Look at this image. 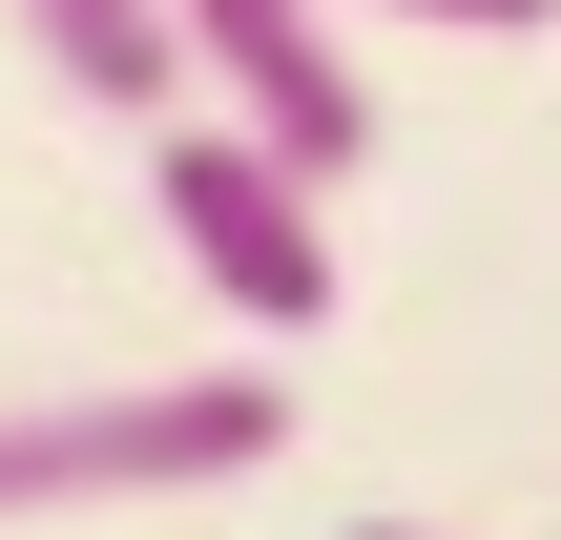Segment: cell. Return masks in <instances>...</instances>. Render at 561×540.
<instances>
[{
  "instance_id": "6da1fadb",
  "label": "cell",
  "mask_w": 561,
  "mask_h": 540,
  "mask_svg": "<svg viewBox=\"0 0 561 540\" xmlns=\"http://www.w3.org/2000/svg\"><path fill=\"white\" fill-rule=\"evenodd\" d=\"M271 458H291V375H62V395H0V540L104 499H208Z\"/></svg>"
},
{
  "instance_id": "8992f818",
  "label": "cell",
  "mask_w": 561,
  "mask_h": 540,
  "mask_svg": "<svg viewBox=\"0 0 561 540\" xmlns=\"http://www.w3.org/2000/svg\"><path fill=\"white\" fill-rule=\"evenodd\" d=\"M354 540H437V520H354Z\"/></svg>"
},
{
  "instance_id": "3957f363",
  "label": "cell",
  "mask_w": 561,
  "mask_h": 540,
  "mask_svg": "<svg viewBox=\"0 0 561 540\" xmlns=\"http://www.w3.org/2000/svg\"><path fill=\"white\" fill-rule=\"evenodd\" d=\"M187 21V83H208V125H250L271 166H312V187H354L375 166V62L333 42V0H167Z\"/></svg>"
},
{
  "instance_id": "277c9868",
  "label": "cell",
  "mask_w": 561,
  "mask_h": 540,
  "mask_svg": "<svg viewBox=\"0 0 561 540\" xmlns=\"http://www.w3.org/2000/svg\"><path fill=\"white\" fill-rule=\"evenodd\" d=\"M21 42H42V83H83V104H125V125L187 104V21H167V0H21Z\"/></svg>"
},
{
  "instance_id": "5b68a950",
  "label": "cell",
  "mask_w": 561,
  "mask_h": 540,
  "mask_svg": "<svg viewBox=\"0 0 561 540\" xmlns=\"http://www.w3.org/2000/svg\"><path fill=\"white\" fill-rule=\"evenodd\" d=\"M375 21H437V42H541L561 0H375Z\"/></svg>"
},
{
  "instance_id": "7a4b0ae2",
  "label": "cell",
  "mask_w": 561,
  "mask_h": 540,
  "mask_svg": "<svg viewBox=\"0 0 561 540\" xmlns=\"http://www.w3.org/2000/svg\"><path fill=\"white\" fill-rule=\"evenodd\" d=\"M146 208H167V250L208 271L229 333H271V354L333 333V187H312V166H271L250 125H167V146H146Z\"/></svg>"
}]
</instances>
